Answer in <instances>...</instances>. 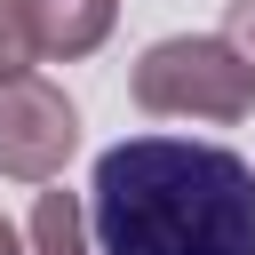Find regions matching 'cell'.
Returning <instances> with one entry per match:
<instances>
[{"label":"cell","instance_id":"obj_1","mask_svg":"<svg viewBox=\"0 0 255 255\" xmlns=\"http://www.w3.org/2000/svg\"><path fill=\"white\" fill-rule=\"evenodd\" d=\"M104 255H255V167L199 135H128L88 183Z\"/></svg>","mask_w":255,"mask_h":255},{"label":"cell","instance_id":"obj_2","mask_svg":"<svg viewBox=\"0 0 255 255\" xmlns=\"http://www.w3.org/2000/svg\"><path fill=\"white\" fill-rule=\"evenodd\" d=\"M135 104L151 120H247L255 112V72L231 56L223 32H167L135 56Z\"/></svg>","mask_w":255,"mask_h":255},{"label":"cell","instance_id":"obj_3","mask_svg":"<svg viewBox=\"0 0 255 255\" xmlns=\"http://www.w3.org/2000/svg\"><path fill=\"white\" fill-rule=\"evenodd\" d=\"M80 151V112L56 80L40 72H16L0 80V175L16 183H56L64 159Z\"/></svg>","mask_w":255,"mask_h":255},{"label":"cell","instance_id":"obj_4","mask_svg":"<svg viewBox=\"0 0 255 255\" xmlns=\"http://www.w3.org/2000/svg\"><path fill=\"white\" fill-rule=\"evenodd\" d=\"M24 8H32V40H40L48 64L96 56L112 40V24H120V0H24Z\"/></svg>","mask_w":255,"mask_h":255},{"label":"cell","instance_id":"obj_5","mask_svg":"<svg viewBox=\"0 0 255 255\" xmlns=\"http://www.w3.org/2000/svg\"><path fill=\"white\" fill-rule=\"evenodd\" d=\"M32 255H104L80 191H40L32 199Z\"/></svg>","mask_w":255,"mask_h":255},{"label":"cell","instance_id":"obj_6","mask_svg":"<svg viewBox=\"0 0 255 255\" xmlns=\"http://www.w3.org/2000/svg\"><path fill=\"white\" fill-rule=\"evenodd\" d=\"M32 56H40V40H32V8H24V0H0V80L32 72Z\"/></svg>","mask_w":255,"mask_h":255},{"label":"cell","instance_id":"obj_7","mask_svg":"<svg viewBox=\"0 0 255 255\" xmlns=\"http://www.w3.org/2000/svg\"><path fill=\"white\" fill-rule=\"evenodd\" d=\"M223 40H231V56L255 72V0H231V8H223Z\"/></svg>","mask_w":255,"mask_h":255},{"label":"cell","instance_id":"obj_8","mask_svg":"<svg viewBox=\"0 0 255 255\" xmlns=\"http://www.w3.org/2000/svg\"><path fill=\"white\" fill-rule=\"evenodd\" d=\"M0 255H24V239H16V223L0 215Z\"/></svg>","mask_w":255,"mask_h":255}]
</instances>
